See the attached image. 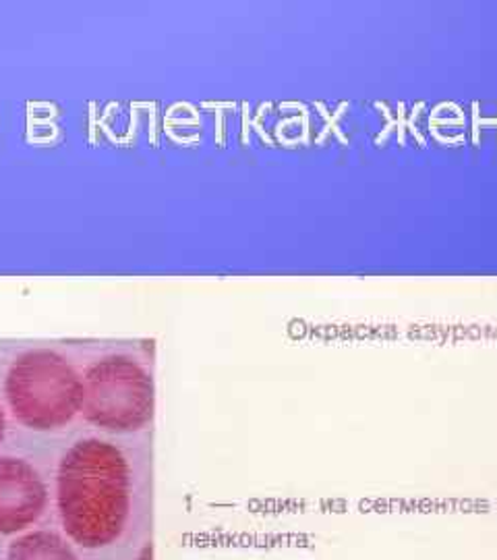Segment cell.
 I'll return each instance as SVG.
<instances>
[{
  "label": "cell",
  "instance_id": "6da1fadb",
  "mask_svg": "<svg viewBox=\"0 0 497 560\" xmlns=\"http://www.w3.org/2000/svg\"><path fill=\"white\" fill-rule=\"evenodd\" d=\"M131 467L117 444L75 442L59 465V513L69 538L104 548L119 538L129 517Z\"/></svg>",
  "mask_w": 497,
  "mask_h": 560
},
{
  "label": "cell",
  "instance_id": "7a4b0ae2",
  "mask_svg": "<svg viewBox=\"0 0 497 560\" xmlns=\"http://www.w3.org/2000/svg\"><path fill=\"white\" fill-rule=\"evenodd\" d=\"M4 395L25 428L52 432L80 413L83 381L57 351L34 349L11 363Z\"/></svg>",
  "mask_w": 497,
  "mask_h": 560
},
{
  "label": "cell",
  "instance_id": "3957f363",
  "mask_svg": "<svg viewBox=\"0 0 497 560\" xmlns=\"http://www.w3.org/2000/svg\"><path fill=\"white\" fill-rule=\"evenodd\" d=\"M156 407L154 378L129 355H108L90 365L83 378V418L110 434L143 430Z\"/></svg>",
  "mask_w": 497,
  "mask_h": 560
},
{
  "label": "cell",
  "instance_id": "277c9868",
  "mask_svg": "<svg viewBox=\"0 0 497 560\" xmlns=\"http://www.w3.org/2000/svg\"><path fill=\"white\" fill-rule=\"evenodd\" d=\"M46 499V486L27 460L0 457V534H17L34 525Z\"/></svg>",
  "mask_w": 497,
  "mask_h": 560
},
{
  "label": "cell",
  "instance_id": "5b68a950",
  "mask_svg": "<svg viewBox=\"0 0 497 560\" xmlns=\"http://www.w3.org/2000/svg\"><path fill=\"white\" fill-rule=\"evenodd\" d=\"M9 560H78V557L57 534L32 532L9 546Z\"/></svg>",
  "mask_w": 497,
  "mask_h": 560
},
{
  "label": "cell",
  "instance_id": "8992f818",
  "mask_svg": "<svg viewBox=\"0 0 497 560\" xmlns=\"http://www.w3.org/2000/svg\"><path fill=\"white\" fill-rule=\"evenodd\" d=\"M138 560H154V548H152V544H147V546L141 550L140 559Z\"/></svg>",
  "mask_w": 497,
  "mask_h": 560
},
{
  "label": "cell",
  "instance_id": "52a82bcc",
  "mask_svg": "<svg viewBox=\"0 0 497 560\" xmlns=\"http://www.w3.org/2000/svg\"><path fill=\"white\" fill-rule=\"evenodd\" d=\"M4 428H7V420H4V411L0 407V442H2V436H4Z\"/></svg>",
  "mask_w": 497,
  "mask_h": 560
}]
</instances>
